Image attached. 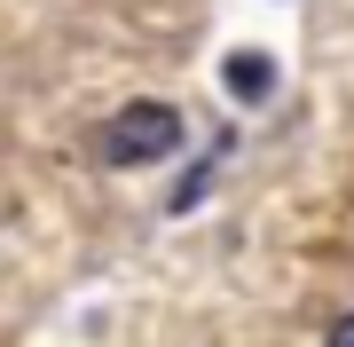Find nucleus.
Wrapping results in <instances>:
<instances>
[{
	"mask_svg": "<svg viewBox=\"0 0 354 347\" xmlns=\"http://www.w3.org/2000/svg\"><path fill=\"white\" fill-rule=\"evenodd\" d=\"M323 347H354V316H339V323H330V332H323Z\"/></svg>",
	"mask_w": 354,
	"mask_h": 347,
	"instance_id": "nucleus-3",
	"label": "nucleus"
},
{
	"mask_svg": "<svg viewBox=\"0 0 354 347\" xmlns=\"http://www.w3.org/2000/svg\"><path fill=\"white\" fill-rule=\"evenodd\" d=\"M221 87L236 95V103H268L276 95V55H260V48H236L221 64Z\"/></svg>",
	"mask_w": 354,
	"mask_h": 347,
	"instance_id": "nucleus-2",
	"label": "nucleus"
},
{
	"mask_svg": "<svg viewBox=\"0 0 354 347\" xmlns=\"http://www.w3.org/2000/svg\"><path fill=\"white\" fill-rule=\"evenodd\" d=\"M174 150H181V111L174 103H127L95 134L102 166H158V158H174Z\"/></svg>",
	"mask_w": 354,
	"mask_h": 347,
	"instance_id": "nucleus-1",
	"label": "nucleus"
}]
</instances>
